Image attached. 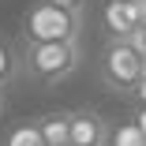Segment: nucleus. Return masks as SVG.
<instances>
[{
	"mask_svg": "<svg viewBox=\"0 0 146 146\" xmlns=\"http://www.w3.org/2000/svg\"><path fill=\"white\" fill-rule=\"evenodd\" d=\"M79 60H82L79 41H26L23 52H19L23 71L34 82H45V86L68 79L79 68Z\"/></svg>",
	"mask_w": 146,
	"mask_h": 146,
	"instance_id": "1",
	"label": "nucleus"
},
{
	"mask_svg": "<svg viewBox=\"0 0 146 146\" xmlns=\"http://www.w3.org/2000/svg\"><path fill=\"white\" fill-rule=\"evenodd\" d=\"M98 75H101V82L109 90L131 94L146 79V56L127 38H109V45L101 49V60H98Z\"/></svg>",
	"mask_w": 146,
	"mask_h": 146,
	"instance_id": "2",
	"label": "nucleus"
},
{
	"mask_svg": "<svg viewBox=\"0 0 146 146\" xmlns=\"http://www.w3.org/2000/svg\"><path fill=\"white\" fill-rule=\"evenodd\" d=\"M79 30H82V15H71L49 0H34L23 15L26 41H79Z\"/></svg>",
	"mask_w": 146,
	"mask_h": 146,
	"instance_id": "3",
	"label": "nucleus"
},
{
	"mask_svg": "<svg viewBox=\"0 0 146 146\" xmlns=\"http://www.w3.org/2000/svg\"><path fill=\"white\" fill-rule=\"evenodd\" d=\"M101 23H105L109 38H131L146 23V11H142V4H131V0H105Z\"/></svg>",
	"mask_w": 146,
	"mask_h": 146,
	"instance_id": "4",
	"label": "nucleus"
},
{
	"mask_svg": "<svg viewBox=\"0 0 146 146\" xmlns=\"http://www.w3.org/2000/svg\"><path fill=\"white\" fill-rule=\"evenodd\" d=\"M105 116L90 112V109H75L71 112V146H105Z\"/></svg>",
	"mask_w": 146,
	"mask_h": 146,
	"instance_id": "5",
	"label": "nucleus"
},
{
	"mask_svg": "<svg viewBox=\"0 0 146 146\" xmlns=\"http://www.w3.org/2000/svg\"><path fill=\"white\" fill-rule=\"evenodd\" d=\"M38 131L45 146H71V112H45L38 116Z\"/></svg>",
	"mask_w": 146,
	"mask_h": 146,
	"instance_id": "6",
	"label": "nucleus"
},
{
	"mask_svg": "<svg viewBox=\"0 0 146 146\" xmlns=\"http://www.w3.org/2000/svg\"><path fill=\"white\" fill-rule=\"evenodd\" d=\"M105 146H146V135L135 120H120V124H109Z\"/></svg>",
	"mask_w": 146,
	"mask_h": 146,
	"instance_id": "7",
	"label": "nucleus"
},
{
	"mask_svg": "<svg viewBox=\"0 0 146 146\" xmlns=\"http://www.w3.org/2000/svg\"><path fill=\"white\" fill-rule=\"evenodd\" d=\"M0 146H45V139H41V131H38V120L15 124L4 139H0Z\"/></svg>",
	"mask_w": 146,
	"mask_h": 146,
	"instance_id": "8",
	"label": "nucleus"
},
{
	"mask_svg": "<svg viewBox=\"0 0 146 146\" xmlns=\"http://www.w3.org/2000/svg\"><path fill=\"white\" fill-rule=\"evenodd\" d=\"M15 71H19V56H15V49H11L8 41H0V90L15 79Z\"/></svg>",
	"mask_w": 146,
	"mask_h": 146,
	"instance_id": "9",
	"label": "nucleus"
},
{
	"mask_svg": "<svg viewBox=\"0 0 146 146\" xmlns=\"http://www.w3.org/2000/svg\"><path fill=\"white\" fill-rule=\"evenodd\" d=\"M49 4H56V8H64V11H71V15H82V8H86V0H49Z\"/></svg>",
	"mask_w": 146,
	"mask_h": 146,
	"instance_id": "10",
	"label": "nucleus"
},
{
	"mask_svg": "<svg viewBox=\"0 0 146 146\" xmlns=\"http://www.w3.org/2000/svg\"><path fill=\"white\" fill-rule=\"evenodd\" d=\"M127 41H131V45H135V49H139V52H142V56H146V23H142V26H139V30H135V34H131V38H127Z\"/></svg>",
	"mask_w": 146,
	"mask_h": 146,
	"instance_id": "11",
	"label": "nucleus"
},
{
	"mask_svg": "<svg viewBox=\"0 0 146 146\" xmlns=\"http://www.w3.org/2000/svg\"><path fill=\"white\" fill-rule=\"evenodd\" d=\"M131 98H135V101H139V105H146V79H142V82H139V86H135V90H131Z\"/></svg>",
	"mask_w": 146,
	"mask_h": 146,
	"instance_id": "12",
	"label": "nucleus"
},
{
	"mask_svg": "<svg viewBox=\"0 0 146 146\" xmlns=\"http://www.w3.org/2000/svg\"><path fill=\"white\" fill-rule=\"evenodd\" d=\"M135 124L142 127V135H146V105H139V112H135Z\"/></svg>",
	"mask_w": 146,
	"mask_h": 146,
	"instance_id": "13",
	"label": "nucleus"
},
{
	"mask_svg": "<svg viewBox=\"0 0 146 146\" xmlns=\"http://www.w3.org/2000/svg\"><path fill=\"white\" fill-rule=\"evenodd\" d=\"M0 109H4V90H0Z\"/></svg>",
	"mask_w": 146,
	"mask_h": 146,
	"instance_id": "14",
	"label": "nucleus"
},
{
	"mask_svg": "<svg viewBox=\"0 0 146 146\" xmlns=\"http://www.w3.org/2000/svg\"><path fill=\"white\" fill-rule=\"evenodd\" d=\"M139 4H142V11H146V0H139Z\"/></svg>",
	"mask_w": 146,
	"mask_h": 146,
	"instance_id": "15",
	"label": "nucleus"
},
{
	"mask_svg": "<svg viewBox=\"0 0 146 146\" xmlns=\"http://www.w3.org/2000/svg\"><path fill=\"white\" fill-rule=\"evenodd\" d=\"M131 4H139V0H131Z\"/></svg>",
	"mask_w": 146,
	"mask_h": 146,
	"instance_id": "16",
	"label": "nucleus"
}]
</instances>
